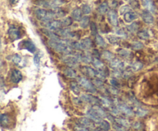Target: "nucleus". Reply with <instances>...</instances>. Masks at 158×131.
Segmentation results:
<instances>
[{
  "mask_svg": "<svg viewBox=\"0 0 158 131\" xmlns=\"http://www.w3.org/2000/svg\"><path fill=\"white\" fill-rule=\"evenodd\" d=\"M89 16H84L81 18V20L80 21V25L83 29H86L89 26Z\"/></svg>",
  "mask_w": 158,
  "mask_h": 131,
  "instance_id": "nucleus-31",
  "label": "nucleus"
},
{
  "mask_svg": "<svg viewBox=\"0 0 158 131\" xmlns=\"http://www.w3.org/2000/svg\"><path fill=\"white\" fill-rule=\"evenodd\" d=\"M108 10H109V6L106 2H103L98 7V12L102 15L106 14L108 12Z\"/></svg>",
  "mask_w": 158,
  "mask_h": 131,
  "instance_id": "nucleus-30",
  "label": "nucleus"
},
{
  "mask_svg": "<svg viewBox=\"0 0 158 131\" xmlns=\"http://www.w3.org/2000/svg\"><path fill=\"white\" fill-rule=\"evenodd\" d=\"M82 72L89 78H95L96 77V70L93 69L92 67H88V66L82 67Z\"/></svg>",
  "mask_w": 158,
  "mask_h": 131,
  "instance_id": "nucleus-18",
  "label": "nucleus"
},
{
  "mask_svg": "<svg viewBox=\"0 0 158 131\" xmlns=\"http://www.w3.org/2000/svg\"><path fill=\"white\" fill-rule=\"evenodd\" d=\"M79 122H80V125L83 126L88 129H93L94 127V124L93 123L94 121H91L88 118H81L79 120Z\"/></svg>",
  "mask_w": 158,
  "mask_h": 131,
  "instance_id": "nucleus-15",
  "label": "nucleus"
},
{
  "mask_svg": "<svg viewBox=\"0 0 158 131\" xmlns=\"http://www.w3.org/2000/svg\"><path fill=\"white\" fill-rule=\"evenodd\" d=\"M92 107L94 109V110H96V111H97V113L98 114L100 115V116L102 118H107L108 115L106 114V111H105L104 109H103V107H100V106H99V105H94Z\"/></svg>",
  "mask_w": 158,
  "mask_h": 131,
  "instance_id": "nucleus-24",
  "label": "nucleus"
},
{
  "mask_svg": "<svg viewBox=\"0 0 158 131\" xmlns=\"http://www.w3.org/2000/svg\"><path fill=\"white\" fill-rule=\"evenodd\" d=\"M82 13H83V11L80 9H76L73 11L72 12V17L75 21H80L82 17Z\"/></svg>",
  "mask_w": 158,
  "mask_h": 131,
  "instance_id": "nucleus-22",
  "label": "nucleus"
},
{
  "mask_svg": "<svg viewBox=\"0 0 158 131\" xmlns=\"http://www.w3.org/2000/svg\"><path fill=\"white\" fill-rule=\"evenodd\" d=\"M115 123L120 124L122 127H125V128H129L131 127V123L128 120L125 119V118H115Z\"/></svg>",
  "mask_w": 158,
  "mask_h": 131,
  "instance_id": "nucleus-21",
  "label": "nucleus"
},
{
  "mask_svg": "<svg viewBox=\"0 0 158 131\" xmlns=\"http://www.w3.org/2000/svg\"><path fill=\"white\" fill-rule=\"evenodd\" d=\"M117 53L120 56L123 57V58H126V59H131L133 57L132 52H130V51L126 50V49L120 48L117 50Z\"/></svg>",
  "mask_w": 158,
  "mask_h": 131,
  "instance_id": "nucleus-20",
  "label": "nucleus"
},
{
  "mask_svg": "<svg viewBox=\"0 0 158 131\" xmlns=\"http://www.w3.org/2000/svg\"><path fill=\"white\" fill-rule=\"evenodd\" d=\"M82 11H83V13H84L85 15H87L89 14L91 12V8L89 5H83V7H82Z\"/></svg>",
  "mask_w": 158,
  "mask_h": 131,
  "instance_id": "nucleus-44",
  "label": "nucleus"
},
{
  "mask_svg": "<svg viewBox=\"0 0 158 131\" xmlns=\"http://www.w3.org/2000/svg\"><path fill=\"white\" fill-rule=\"evenodd\" d=\"M62 24H63V26H69L73 22V20L70 17H66V18H63L62 20Z\"/></svg>",
  "mask_w": 158,
  "mask_h": 131,
  "instance_id": "nucleus-42",
  "label": "nucleus"
},
{
  "mask_svg": "<svg viewBox=\"0 0 158 131\" xmlns=\"http://www.w3.org/2000/svg\"><path fill=\"white\" fill-rule=\"evenodd\" d=\"M108 20L113 26H117L119 24L118 15L116 11L110 10L108 12Z\"/></svg>",
  "mask_w": 158,
  "mask_h": 131,
  "instance_id": "nucleus-12",
  "label": "nucleus"
},
{
  "mask_svg": "<svg viewBox=\"0 0 158 131\" xmlns=\"http://www.w3.org/2000/svg\"><path fill=\"white\" fill-rule=\"evenodd\" d=\"M94 84L97 87H98V88H103V81H102V80L100 79H95L94 81Z\"/></svg>",
  "mask_w": 158,
  "mask_h": 131,
  "instance_id": "nucleus-46",
  "label": "nucleus"
},
{
  "mask_svg": "<svg viewBox=\"0 0 158 131\" xmlns=\"http://www.w3.org/2000/svg\"><path fill=\"white\" fill-rule=\"evenodd\" d=\"M141 17L143 21L147 24H151L154 22V17L150 11L143 10L141 13Z\"/></svg>",
  "mask_w": 158,
  "mask_h": 131,
  "instance_id": "nucleus-14",
  "label": "nucleus"
},
{
  "mask_svg": "<svg viewBox=\"0 0 158 131\" xmlns=\"http://www.w3.org/2000/svg\"><path fill=\"white\" fill-rule=\"evenodd\" d=\"M80 98L84 102L88 103L89 104H92L94 105H99L100 104H101L100 102V99H99L97 97L94 96L92 94H83L80 96Z\"/></svg>",
  "mask_w": 158,
  "mask_h": 131,
  "instance_id": "nucleus-6",
  "label": "nucleus"
},
{
  "mask_svg": "<svg viewBox=\"0 0 158 131\" xmlns=\"http://www.w3.org/2000/svg\"><path fill=\"white\" fill-rule=\"evenodd\" d=\"M114 129H115L116 131H127L126 129H125V127H122L121 125L117 124V123H114Z\"/></svg>",
  "mask_w": 158,
  "mask_h": 131,
  "instance_id": "nucleus-49",
  "label": "nucleus"
},
{
  "mask_svg": "<svg viewBox=\"0 0 158 131\" xmlns=\"http://www.w3.org/2000/svg\"><path fill=\"white\" fill-rule=\"evenodd\" d=\"M131 47L134 50H140L143 48V44L140 41H136L131 44Z\"/></svg>",
  "mask_w": 158,
  "mask_h": 131,
  "instance_id": "nucleus-41",
  "label": "nucleus"
},
{
  "mask_svg": "<svg viewBox=\"0 0 158 131\" xmlns=\"http://www.w3.org/2000/svg\"><path fill=\"white\" fill-rule=\"evenodd\" d=\"M130 11H131V6H122L120 9V13L123 14V15H124V14H126L127 12H130Z\"/></svg>",
  "mask_w": 158,
  "mask_h": 131,
  "instance_id": "nucleus-47",
  "label": "nucleus"
},
{
  "mask_svg": "<svg viewBox=\"0 0 158 131\" xmlns=\"http://www.w3.org/2000/svg\"><path fill=\"white\" fill-rule=\"evenodd\" d=\"M42 57H43V53L41 52H38L36 54H35V57H34V63L36 66L40 65V60H41Z\"/></svg>",
  "mask_w": 158,
  "mask_h": 131,
  "instance_id": "nucleus-40",
  "label": "nucleus"
},
{
  "mask_svg": "<svg viewBox=\"0 0 158 131\" xmlns=\"http://www.w3.org/2000/svg\"><path fill=\"white\" fill-rule=\"evenodd\" d=\"M80 85L79 84L78 82H76V81H72L70 83V88L71 90L73 91L74 94H79L80 92Z\"/></svg>",
  "mask_w": 158,
  "mask_h": 131,
  "instance_id": "nucleus-28",
  "label": "nucleus"
},
{
  "mask_svg": "<svg viewBox=\"0 0 158 131\" xmlns=\"http://www.w3.org/2000/svg\"><path fill=\"white\" fill-rule=\"evenodd\" d=\"M35 15H36L38 19L43 21H52L54 18H57L56 13L54 11V9L51 11H47L46 9H39L35 11Z\"/></svg>",
  "mask_w": 158,
  "mask_h": 131,
  "instance_id": "nucleus-2",
  "label": "nucleus"
},
{
  "mask_svg": "<svg viewBox=\"0 0 158 131\" xmlns=\"http://www.w3.org/2000/svg\"><path fill=\"white\" fill-rule=\"evenodd\" d=\"M114 105H116L118 107L119 110L121 112V114H123L126 115V116L127 117H133L134 115V114H135L134 110H133L131 107H128L127 105H126V104H123V103L120 102V101H116L115 102H114Z\"/></svg>",
  "mask_w": 158,
  "mask_h": 131,
  "instance_id": "nucleus-5",
  "label": "nucleus"
},
{
  "mask_svg": "<svg viewBox=\"0 0 158 131\" xmlns=\"http://www.w3.org/2000/svg\"><path fill=\"white\" fill-rule=\"evenodd\" d=\"M102 57H103V58H104L105 60H107V61H111L112 60H114V58H114V54L108 52V51H104V52L102 53Z\"/></svg>",
  "mask_w": 158,
  "mask_h": 131,
  "instance_id": "nucleus-34",
  "label": "nucleus"
},
{
  "mask_svg": "<svg viewBox=\"0 0 158 131\" xmlns=\"http://www.w3.org/2000/svg\"><path fill=\"white\" fill-rule=\"evenodd\" d=\"M86 118H89L91 121H94L95 124H98V123H100V121L103 120V118H102L101 117H100V115L97 113V111H96V110H94L93 107L89 108V110L86 111Z\"/></svg>",
  "mask_w": 158,
  "mask_h": 131,
  "instance_id": "nucleus-7",
  "label": "nucleus"
},
{
  "mask_svg": "<svg viewBox=\"0 0 158 131\" xmlns=\"http://www.w3.org/2000/svg\"><path fill=\"white\" fill-rule=\"evenodd\" d=\"M9 124V118L7 114H2L1 115V124L2 127H6Z\"/></svg>",
  "mask_w": 158,
  "mask_h": 131,
  "instance_id": "nucleus-36",
  "label": "nucleus"
},
{
  "mask_svg": "<svg viewBox=\"0 0 158 131\" xmlns=\"http://www.w3.org/2000/svg\"><path fill=\"white\" fill-rule=\"evenodd\" d=\"M97 125L100 128V130H104V131H108L110 129V124L108 121H104V120H102L100 123L97 124Z\"/></svg>",
  "mask_w": 158,
  "mask_h": 131,
  "instance_id": "nucleus-23",
  "label": "nucleus"
},
{
  "mask_svg": "<svg viewBox=\"0 0 158 131\" xmlns=\"http://www.w3.org/2000/svg\"><path fill=\"white\" fill-rule=\"evenodd\" d=\"M11 61H12V62L14 63V64L19 66L22 63L23 60H22V58H21V56H20V55L15 54V55H12V56L11 57Z\"/></svg>",
  "mask_w": 158,
  "mask_h": 131,
  "instance_id": "nucleus-35",
  "label": "nucleus"
},
{
  "mask_svg": "<svg viewBox=\"0 0 158 131\" xmlns=\"http://www.w3.org/2000/svg\"><path fill=\"white\" fill-rule=\"evenodd\" d=\"M63 61L65 63V64H67L68 66H69V67H77V66L78 65L80 60L78 59L77 55L74 56V55H68L67 56L64 57V58H63Z\"/></svg>",
  "mask_w": 158,
  "mask_h": 131,
  "instance_id": "nucleus-8",
  "label": "nucleus"
},
{
  "mask_svg": "<svg viewBox=\"0 0 158 131\" xmlns=\"http://www.w3.org/2000/svg\"><path fill=\"white\" fill-rule=\"evenodd\" d=\"M132 127H134L135 130H140V129L142 128V124L141 123L138 122V121H137V122H134V124H133Z\"/></svg>",
  "mask_w": 158,
  "mask_h": 131,
  "instance_id": "nucleus-50",
  "label": "nucleus"
},
{
  "mask_svg": "<svg viewBox=\"0 0 158 131\" xmlns=\"http://www.w3.org/2000/svg\"><path fill=\"white\" fill-rule=\"evenodd\" d=\"M141 2L143 6L147 9V10L150 11L151 12H155L156 8L152 0H141Z\"/></svg>",
  "mask_w": 158,
  "mask_h": 131,
  "instance_id": "nucleus-19",
  "label": "nucleus"
},
{
  "mask_svg": "<svg viewBox=\"0 0 158 131\" xmlns=\"http://www.w3.org/2000/svg\"><path fill=\"white\" fill-rule=\"evenodd\" d=\"M23 79V75L21 71L17 69H14L12 71L10 75V80L13 84H18Z\"/></svg>",
  "mask_w": 158,
  "mask_h": 131,
  "instance_id": "nucleus-11",
  "label": "nucleus"
},
{
  "mask_svg": "<svg viewBox=\"0 0 158 131\" xmlns=\"http://www.w3.org/2000/svg\"><path fill=\"white\" fill-rule=\"evenodd\" d=\"M64 74L66 77H68V78H77V71H76L75 70H73V68H69V67L66 68V70H65Z\"/></svg>",
  "mask_w": 158,
  "mask_h": 131,
  "instance_id": "nucleus-26",
  "label": "nucleus"
},
{
  "mask_svg": "<svg viewBox=\"0 0 158 131\" xmlns=\"http://www.w3.org/2000/svg\"><path fill=\"white\" fill-rule=\"evenodd\" d=\"M110 66L111 67V68L114 69V70L120 71L124 67V63L118 58H114L110 62Z\"/></svg>",
  "mask_w": 158,
  "mask_h": 131,
  "instance_id": "nucleus-13",
  "label": "nucleus"
},
{
  "mask_svg": "<svg viewBox=\"0 0 158 131\" xmlns=\"http://www.w3.org/2000/svg\"><path fill=\"white\" fill-rule=\"evenodd\" d=\"M96 77H97L98 79L103 80L106 78V74H105V71L103 70L97 69V70L96 71Z\"/></svg>",
  "mask_w": 158,
  "mask_h": 131,
  "instance_id": "nucleus-39",
  "label": "nucleus"
},
{
  "mask_svg": "<svg viewBox=\"0 0 158 131\" xmlns=\"http://www.w3.org/2000/svg\"><path fill=\"white\" fill-rule=\"evenodd\" d=\"M95 40H96V42H97V44H98L100 47L105 48L106 46V42H105L104 39H103V37L100 36V35H96Z\"/></svg>",
  "mask_w": 158,
  "mask_h": 131,
  "instance_id": "nucleus-33",
  "label": "nucleus"
},
{
  "mask_svg": "<svg viewBox=\"0 0 158 131\" xmlns=\"http://www.w3.org/2000/svg\"><path fill=\"white\" fill-rule=\"evenodd\" d=\"M93 42L90 38H86L80 40V41L71 43L73 48L77 50H89L92 47Z\"/></svg>",
  "mask_w": 158,
  "mask_h": 131,
  "instance_id": "nucleus-3",
  "label": "nucleus"
},
{
  "mask_svg": "<svg viewBox=\"0 0 158 131\" xmlns=\"http://www.w3.org/2000/svg\"><path fill=\"white\" fill-rule=\"evenodd\" d=\"M93 64H94V67L97 69H101V70H103L105 67L104 64L100 60H99L97 58H93V61H92Z\"/></svg>",
  "mask_w": 158,
  "mask_h": 131,
  "instance_id": "nucleus-27",
  "label": "nucleus"
},
{
  "mask_svg": "<svg viewBox=\"0 0 158 131\" xmlns=\"http://www.w3.org/2000/svg\"><path fill=\"white\" fill-rule=\"evenodd\" d=\"M75 131H89V129L86 128V127L80 125V126H76Z\"/></svg>",
  "mask_w": 158,
  "mask_h": 131,
  "instance_id": "nucleus-51",
  "label": "nucleus"
},
{
  "mask_svg": "<svg viewBox=\"0 0 158 131\" xmlns=\"http://www.w3.org/2000/svg\"><path fill=\"white\" fill-rule=\"evenodd\" d=\"M142 67H143V64L142 62L139 61H136L131 64V69H132L133 71L134 72H137L139 71L140 70H141Z\"/></svg>",
  "mask_w": 158,
  "mask_h": 131,
  "instance_id": "nucleus-29",
  "label": "nucleus"
},
{
  "mask_svg": "<svg viewBox=\"0 0 158 131\" xmlns=\"http://www.w3.org/2000/svg\"><path fill=\"white\" fill-rule=\"evenodd\" d=\"M110 83L111 86H113V87H117V88H118V87H120V84H119L118 81H117L116 78H113V79H110Z\"/></svg>",
  "mask_w": 158,
  "mask_h": 131,
  "instance_id": "nucleus-48",
  "label": "nucleus"
},
{
  "mask_svg": "<svg viewBox=\"0 0 158 131\" xmlns=\"http://www.w3.org/2000/svg\"><path fill=\"white\" fill-rule=\"evenodd\" d=\"M19 1V0H9V2H10V3L12 5L16 4V3H18Z\"/></svg>",
  "mask_w": 158,
  "mask_h": 131,
  "instance_id": "nucleus-53",
  "label": "nucleus"
},
{
  "mask_svg": "<svg viewBox=\"0 0 158 131\" xmlns=\"http://www.w3.org/2000/svg\"><path fill=\"white\" fill-rule=\"evenodd\" d=\"M77 80H78V83L80 87L85 89L86 91L90 92V93H96L97 92L95 85L90 81H89L87 78H83V77H79V78H77Z\"/></svg>",
  "mask_w": 158,
  "mask_h": 131,
  "instance_id": "nucleus-4",
  "label": "nucleus"
},
{
  "mask_svg": "<svg viewBox=\"0 0 158 131\" xmlns=\"http://www.w3.org/2000/svg\"><path fill=\"white\" fill-rule=\"evenodd\" d=\"M8 35H9V38L12 41L19 39L21 37V32H20L19 29L18 28L15 27V26H11L9 28V31H8Z\"/></svg>",
  "mask_w": 158,
  "mask_h": 131,
  "instance_id": "nucleus-9",
  "label": "nucleus"
},
{
  "mask_svg": "<svg viewBox=\"0 0 158 131\" xmlns=\"http://www.w3.org/2000/svg\"><path fill=\"white\" fill-rule=\"evenodd\" d=\"M137 36H138V38H140V39L147 40L149 38V33H148L146 30L140 31V32H139L138 33H137Z\"/></svg>",
  "mask_w": 158,
  "mask_h": 131,
  "instance_id": "nucleus-38",
  "label": "nucleus"
},
{
  "mask_svg": "<svg viewBox=\"0 0 158 131\" xmlns=\"http://www.w3.org/2000/svg\"><path fill=\"white\" fill-rule=\"evenodd\" d=\"M134 113H135V114L137 115V116L140 117V118H143V117H145L146 115L148 114V110H145V109L142 108V107H136Z\"/></svg>",
  "mask_w": 158,
  "mask_h": 131,
  "instance_id": "nucleus-25",
  "label": "nucleus"
},
{
  "mask_svg": "<svg viewBox=\"0 0 158 131\" xmlns=\"http://www.w3.org/2000/svg\"><path fill=\"white\" fill-rule=\"evenodd\" d=\"M107 39L109 41L110 43L113 44H117L120 42V38L119 37L115 36V35H110V36L107 37Z\"/></svg>",
  "mask_w": 158,
  "mask_h": 131,
  "instance_id": "nucleus-37",
  "label": "nucleus"
},
{
  "mask_svg": "<svg viewBox=\"0 0 158 131\" xmlns=\"http://www.w3.org/2000/svg\"><path fill=\"white\" fill-rule=\"evenodd\" d=\"M90 30H91V33H92L93 35H97V25L95 24V22L90 23Z\"/></svg>",
  "mask_w": 158,
  "mask_h": 131,
  "instance_id": "nucleus-45",
  "label": "nucleus"
},
{
  "mask_svg": "<svg viewBox=\"0 0 158 131\" xmlns=\"http://www.w3.org/2000/svg\"><path fill=\"white\" fill-rule=\"evenodd\" d=\"M137 18V15L136 12H133V11H130V12H127L126 14L123 15V18H124V21L126 22L130 23L132 22L133 21L136 19Z\"/></svg>",
  "mask_w": 158,
  "mask_h": 131,
  "instance_id": "nucleus-17",
  "label": "nucleus"
},
{
  "mask_svg": "<svg viewBox=\"0 0 158 131\" xmlns=\"http://www.w3.org/2000/svg\"><path fill=\"white\" fill-rule=\"evenodd\" d=\"M126 1H127V2H131V1H133V0H126Z\"/></svg>",
  "mask_w": 158,
  "mask_h": 131,
  "instance_id": "nucleus-54",
  "label": "nucleus"
},
{
  "mask_svg": "<svg viewBox=\"0 0 158 131\" xmlns=\"http://www.w3.org/2000/svg\"><path fill=\"white\" fill-rule=\"evenodd\" d=\"M109 91L110 92L111 94H118L119 93V91L117 90V87H111L109 88Z\"/></svg>",
  "mask_w": 158,
  "mask_h": 131,
  "instance_id": "nucleus-52",
  "label": "nucleus"
},
{
  "mask_svg": "<svg viewBox=\"0 0 158 131\" xmlns=\"http://www.w3.org/2000/svg\"><path fill=\"white\" fill-rule=\"evenodd\" d=\"M49 45L54 49L56 52H60V53L66 54V55H70L72 54V45L71 43L69 41H66V40H57V41H53V40H50L49 41Z\"/></svg>",
  "mask_w": 158,
  "mask_h": 131,
  "instance_id": "nucleus-1",
  "label": "nucleus"
},
{
  "mask_svg": "<svg viewBox=\"0 0 158 131\" xmlns=\"http://www.w3.org/2000/svg\"><path fill=\"white\" fill-rule=\"evenodd\" d=\"M100 102H101V104H103L106 107H110L112 106V101L106 97H102L100 98Z\"/></svg>",
  "mask_w": 158,
  "mask_h": 131,
  "instance_id": "nucleus-32",
  "label": "nucleus"
},
{
  "mask_svg": "<svg viewBox=\"0 0 158 131\" xmlns=\"http://www.w3.org/2000/svg\"><path fill=\"white\" fill-rule=\"evenodd\" d=\"M138 29H139V26H138V24H137V23H133V24H131V25H129L127 27V29L131 32H137Z\"/></svg>",
  "mask_w": 158,
  "mask_h": 131,
  "instance_id": "nucleus-43",
  "label": "nucleus"
},
{
  "mask_svg": "<svg viewBox=\"0 0 158 131\" xmlns=\"http://www.w3.org/2000/svg\"><path fill=\"white\" fill-rule=\"evenodd\" d=\"M63 27V24H62L61 21H58V20H52V21H48L46 24V28L50 31H58L61 29Z\"/></svg>",
  "mask_w": 158,
  "mask_h": 131,
  "instance_id": "nucleus-10",
  "label": "nucleus"
},
{
  "mask_svg": "<svg viewBox=\"0 0 158 131\" xmlns=\"http://www.w3.org/2000/svg\"><path fill=\"white\" fill-rule=\"evenodd\" d=\"M22 43L23 44V48L26 49V50L29 51L31 53H34L36 51V48H35V44L30 40H26V41H23Z\"/></svg>",
  "mask_w": 158,
  "mask_h": 131,
  "instance_id": "nucleus-16",
  "label": "nucleus"
}]
</instances>
